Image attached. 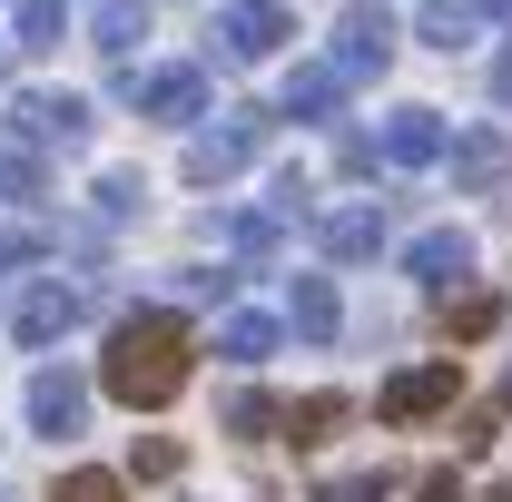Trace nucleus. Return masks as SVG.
Instances as JSON below:
<instances>
[{"label": "nucleus", "instance_id": "nucleus-1", "mask_svg": "<svg viewBox=\"0 0 512 502\" xmlns=\"http://www.w3.org/2000/svg\"><path fill=\"white\" fill-rule=\"evenodd\" d=\"M188 355H197L188 315L178 306H138V315H119V335H109V355H99V384L119 394L128 414H158V404L188 394Z\"/></svg>", "mask_w": 512, "mask_h": 502}, {"label": "nucleus", "instance_id": "nucleus-2", "mask_svg": "<svg viewBox=\"0 0 512 502\" xmlns=\"http://www.w3.org/2000/svg\"><path fill=\"white\" fill-rule=\"evenodd\" d=\"M266 128H276V109H217V119L188 138V188H227L256 148H266Z\"/></svg>", "mask_w": 512, "mask_h": 502}, {"label": "nucleus", "instance_id": "nucleus-3", "mask_svg": "<svg viewBox=\"0 0 512 502\" xmlns=\"http://www.w3.org/2000/svg\"><path fill=\"white\" fill-rule=\"evenodd\" d=\"M119 99L158 128H197L207 119V69L197 60H158V69H119Z\"/></svg>", "mask_w": 512, "mask_h": 502}, {"label": "nucleus", "instance_id": "nucleus-4", "mask_svg": "<svg viewBox=\"0 0 512 502\" xmlns=\"http://www.w3.org/2000/svg\"><path fill=\"white\" fill-rule=\"evenodd\" d=\"M394 40H404V30L384 20L375 0H355V10L335 20V50H325V69H335L345 89H355V79H384V60H394Z\"/></svg>", "mask_w": 512, "mask_h": 502}, {"label": "nucleus", "instance_id": "nucleus-5", "mask_svg": "<svg viewBox=\"0 0 512 502\" xmlns=\"http://www.w3.org/2000/svg\"><path fill=\"white\" fill-rule=\"evenodd\" d=\"M0 128H20V138H30V148H89V99H79V89H30V99H10V119Z\"/></svg>", "mask_w": 512, "mask_h": 502}, {"label": "nucleus", "instance_id": "nucleus-6", "mask_svg": "<svg viewBox=\"0 0 512 502\" xmlns=\"http://www.w3.org/2000/svg\"><path fill=\"white\" fill-rule=\"evenodd\" d=\"M453 394H463V365H453V355H434V365L384 375L375 414H384V424H424V414H453Z\"/></svg>", "mask_w": 512, "mask_h": 502}, {"label": "nucleus", "instance_id": "nucleus-7", "mask_svg": "<svg viewBox=\"0 0 512 502\" xmlns=\"http://www.w3.org/2000/svg\"><path fill=\"white\" fill-rule=\"evenodd\" d=\"M296 40V10L286 0H227L217 10V60H266Z\"/></svg>", "mask_w": 512, "mask_h": 502}, {"label": "nucleus", "instance_id": "nucleus-8", "mask_svg": "<svg viewBox=\"0 0 512 502\" xmlns=\"http://www.w3.org/2000/svg\"><path fill=\"white\" fill-rule=\"evenodd\" d=\"M89 315V286H60V276H30L20 286V306H10V325H20V345H60L69 325Z\"/></svg>", "mask_w": 512, "mask_h": 502}, {"label": "nucleus", "instance_id": "nucleus-9", "mask_svg": "<svg viewBox=\"0 0 512 502\" xmlns=\"http://www.w3.org/2000/svg\"><path fill=\"white\" fill-rule=\"evenodd\" d=\"M79 424H89V375H79V365H40V375H30V434L69 443Z\"/></svg>", "mask_w": 512, "mask_h": 502}, {"label": "nucleus", "instance_id": "nucleus-10", "mask_svg": "<svg viewBox=\"0 0 512 502\" xmlns=\"http://www.w3.org/2000/svg\"><path fill=\"white\" fill-rule=\"evenodd\" d=\"M444 148H453L444 109H394V119L375 128V168H434Z\"/></svg>", "mask_w": 512, "mask_h": 502}, {"label": "nucleus", "instance_id": "nucleus-11", "mask_svg": "<svg viewBox=\"0 0 512 502\" xmlns=\"http://www.w3.org/2000/svg\"><path fill=\"white\" fill-rule=\"evenodd\" d=\"M404 276H414L424 296H453V286L473 276V237H463V227H424V237L404 247Z\"/></svg>", "mask_w": 512, "mask_h": 502}, {"label": "nucleus", "instance_id": "nucleus-12", "mask_svg": "<svg viewBox=\"0 0 512 502\" xmlns=\"http://www.w3.org/2000/svg\"><path fill=\"white\" fill-rule=\"evenodd\" d=\"M483 30H493V0H424L414 10V40L424 50H473Z\"/></svg>", "mask_w": 512, "mask_h": 502}, {"label": "nucleus", "instance_id": "nucleus-13", "mask_svg": "<svg viewBox=\"0 0 512 502\" xmlns=\"http://www.w3.org/2000/svg\"><path fill=\"white\" fill-rule=\"evenodd\" d=\"M335 109H345V79H335L325 60H296V69H286V89H276V119H306V128H316V119H335Z\"/></svg>", "mask_w": 512, "mask_h": 502}, {"label": "nucleus", "instance_id": "nucleus-14", "mask_svg": "<svg viewBox=\"0 0 512 502\" xmlns=\"http://www.w3.org/2000/svg\"><path fill=\"white\" fill-rule=\"evenodd\" d=\"M316 247L335 256V266H365V256L384 247V207H325V217H316Z\"/></svg>", "mask_w": 512, "mask_h": 502}, {"label": "nucleus", "instance_id": "nucleus-15", "mask_svg": "<svg viewBox=\"0 0 512 502\" xmlns=\"http://www.w3.org/2000/svg\"><path fill=\"white\" fill-rule=\"evenodd\" d=\"M138 40H148V0H99V10H89V50H99V60L138 69Z\"/></svg>", "mask_w": 512, "mask_h": 502}, {"label": "nucleus", "instance_id": "nucleus-16", "mask_svg": "<svg viewBox=\"0 0 512 502\" xmlns=\"http://www.w3.org/2000/svg\"><path fill=\"white\" fill-rule=\"evenodd\" d=\"M286 325H296L306 345H325V335L345 325V306H335V276H296V286H286Z\"/></svg>", "mask_w": 512, "mask_h": 502}, {"label": "nucleus", "instance_id": "nucleus-17", "mask_svg": "<svg viewBox=\"0 0 512 502\" xmlns=\"http://www.w3.org/2000/svg\"><path fill=\"white\" fill-rule=\"evenodd\" d=\"M207 237H227L237 256H276L286 247V217L276 207H227V217H207Z\"/></svg>", "mask_w": 512, "mask_h": 502}, {"label": "nucleus", "instance_id": "nucleus-18", "mask_svg": "<svg viewBox=\"0 0 512 502\" xmlns=\"http://www.w3.org/2000/svg\"><path fill=\"white\" fill-rule=\"evenodd\" d=\"M444 158H453V188H493L512 148H503V128H473V138H453Z\"/></svg>", "mask_w": 512, "mask_h": 502}, {"label": "nucleus", "instance_id": "nucleus-19", "mask_svg": "<svg viewBox=\"0 0 512 502\" xmlns=\"http://www.w3.org/2000/svg\"><path fill=\"white\" fill-rule=\"evenodd\" d=\"M69 40V0H10V50H60Z\"/></svg>", "mask_w": 512, "mask_h": 502}, {"label": "nucleus", "instance_id": "nucleus-20", "mask_svg": "<svg viewBox=\"0 0 512 502\" xmlns=\"http://www.w3.org/2000/svg\"><path fill=\"white\" fill-rule=\"evenodd\" d=\"M276 335H286V325H276V315H227V325H217V355H227V365H266V355H276Z\"/></svg>", "mask_w": 512, "mask_h": 502}, {"label": "nucleus", "instance_id": "nucleus-21", "mask_svg": "<svg viewBox=\"0 0 512 502\" xmlns=\"http://www.w3.org/2000/svg\"><path fill=\"white\" fill-rule=\"evenodd\" d=\"M493 325H503V296H493V286H463V296H444V335H453V345H483Z\"/></svg>", "mask_w": 512, "mask_h": 502}, {"label": "nucleus", "instance_id": "nucleus-22", "mask_svg": "<svg viewBox=\"0 0 512 502\" xmlns=\"http://www.w3.org/2000/svg\"><path fill=\"white\" fill-rule=\"evenodd\" d=\"M345 414H355L345 394H306V404H286L276 434H286V443H325V434H345Z\"/></svg>", "mask_w": 512, "mask_h": 502}, {"label": "nucleus", "instance_id": "nucleus-23", "mask_svg": "<svg viewBox=\"0 0 512 502\" xmlns=\"http://www.w3.org/2000/svg\"><path fill=\"white\" fill-rule=\"evenodd\" d=\"M276 424H286V404H276V394H256V384H237V394H227V434L266 443V434H276Z\"/></svg>", "mask_w": 512, "mask_h": 502}, {"label": "nucleus", "instance_id": "nucleus-24", "mask_svg": "<svg viewBox=\"0 0 512 502\" xmlns=\"http://www.w3.org/2000/svg\"><path fill=\"white\" fill-rule=\"evenodd\" d=\"M138 207H148V178H138V168H109V178H99V227H119Z\"/></svg>", "mask_w": 512, "mask_h": 502}, {"label": "nucleus", "instance_id": "nucleus-25", "mask_svg": "<svg viewBox=\"0 0 512 502\" xmlns=\"http://www.w3.org/2000/svg\"><path fill=\"white\" fill-rule=\"evenodd\" d=\"M50 502H128V493H119V473L79 463V473H60V483H50Z\"/></svg>", "mask_w": 512, "mask_h": 502}, {"label": "nucleus", "instance_id": "nucleus-26", "mask_svg": "<svg viewBox=\"0 0 512 502\" xmlns=\"http://www.w3.org/2000/svg\"><path fill=\"white\" fill-rule=\"evenodd\" d=\"M178 463H188V453H178V443H168V434H148V443H138V473H148V483H168Z\"/></svg>", "mask_w": 512, "mask_h": 502}, {"label": "nucleus", "instance_id": "nucleus-27", "mask_svg": "<svg viewBox=\"0 0 512 502\" xmlns=\"http://www.w3.org/2000/svg\"><path fill=\"white\" fill-rule=\"evenodd\" d=\"M316 502H384V473H345V483H325Z\"/></svg>", "mask_w": 512, "mask_h": 502}, {"label": "nucleus", "instance_id": "nucleus-28", "mask_svg": "<svg viewBox=\"0 0 512 502\" xmlns=\"http://www.w3.org/2000/svg\"><path fill=\"white\" fill-rule=\"evenodd\" d=\"M335 168H355V178H365V168H375V138H365V128H345V138H335Z\"/></svg>", "mask_w": 512, "mask_h": 502}, {"label": "nucleus", "instance_id": "nucleus-29", "mask_svg": "<svg viewBox=\"0 0 512 502\" xmlns=\"http://www.w3.org/2000/svg\"><path fill=\"white\" fill-rule=\"evenodd\" d=\"M414 502H463V483H453V473H424V483H414Z\"/></svg>", "mask_w": 512, "mask_h": 502}, {"label": "nucleus", "instance_id": "nucleus-30", "mask_svg": "<svg viewBox=\"0 0 512 502\" xmlns=\"http://www.w3.org/2000/svg\"><path fill=\"white\" fill-rule=\"evenodd\" d=\"M493 99H503V109H512V40H503V50H493Z\"/></svg>", "mask_w": 512, "mask_h": 502}, {"label": "nucleus", "instance_id": "nucleus-31", "mask_svg": "<svg viewBox=\"0 0 512 502\" xmlns=\"http://www.w3.org/2000/svg\"><path fill=\"white\" fill-rule=\"evenodd\" d=\"M10 60H20V50H10V40H0V79H10Z\"/></svg>", "mask_w": 512, "mask_h": 502}, {"label": "nucleus", "instance_id": "nucleus-32", "mask_svg": "<svg viewBox=\"0 0 512 502\" xmlns=\"http://www.w3.org/2000/svg\"><path fill=\"white\" fill-rule=\"evenodd\" d=\"M493 502H512V493H493Z\"/></svg>", "mask_w": 512, "mask_h": 502}]
</instances>
